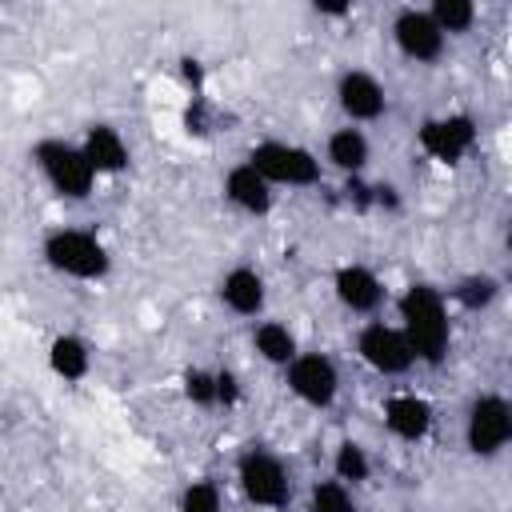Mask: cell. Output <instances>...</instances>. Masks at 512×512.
<instances>
[{
    "label": "cell",
    "instance_id": "7a4b0ae2",
    "mask_svg": "<svg viewBox=\"0 0 512 512\" xmlns=\"http://www.w3.org/2000/svg\"><path fill=\"white\" fill-rule=\"evenodd\" d=\"M40 256H44V264H48L56 276L80 280V284H96V280H104V276L112 272V252H108V244H104L96 232H88V228H68V224H60V228L44 232Z\"/></svg>",
    "mask_w": 512,
    "mask_h": 512
},
{
    "label": "cell",
    "instance_id": "6da1fadb",
    "mask_svg": "<svg viewBox=\"0 0 512 512\" xmlns=\"http://www.w3.org/2000/svg\"><path fill=\"white\" fill-rule=\"evenodd\" d=\"M396 316H400V332L416 356V364L440 368L452 352V316H448V296L428 284V280H412L400 296H396Z\"/></svg>",
    "mask_w": 512,
    "mask_h": 512
},
{
    "label": "cell",
    "instance_id": "d6986e66",
    "mask_svg": "<svg viewBox=\"0 0 512 512\" xmlns=\"http://www.w3.org/2000/svg\"><path fill=\"white\" fill-rule=\"evenodd\" d=\"M252 352H256L264 364L284 368V364L300 352V344H296V332H292L284 320H256V324H252Z\"/></svg>",
    "mask_w": 512,
    "mask_h": 512
},
{
    "label": "cell",
    "instance_id": "7402d4cb",
    "mask_svg": "<svg viewBox=\"0 0 512 512\" xmlns=\"http://www.w3.org/2000/svg\"><path fill=\"white\" fill-rule=\"evenodd\" d=\"M428 16L444 32V40L448 36H468L472 24H476V4L472 0H432L428 4Z\"/></svg>",
    "mask_w": 512,
    "mask_h": 512
},
{
    "label": "cell",
    "instance_id": "9c48e42d",
    "mask_svg": "<svg viewBox=\"0 0 512 512\" xmlns=\"http://www.w3.org/2000/svg\"><path fill=\"white\" fill-rule=\"evenodd\" d=\"M356 356L376 376H408L416 368V356H412L404 332L396 324H384V320H368L356 332Z\"/></svg>",
    "mask_w": 512,
    "mask_h": 512
},
{
    "label": "cell",
    "instance_id": "7c38bea8",
    "mask_svg": "<svg viewBox=\"0 0 512 512\" xmlns=\"http://www.w3.org/2000/svg\"><path fill=\"white\" fill-rule=\"evenodd\" d=\"M336 104L348 116V124H376L388 112V92L368 68H344L336 76Z\"/></svg>",
    "mask_w": 512,
    "mask_h": 512
},
{
    "label": "cell",
    "instance_id": "d4e9b609",
    "mask_svg": "<svg viewBox=\"0 0 512 512\" xmlns=\"http://www.w3.org/2000/svg\"><path fill=\"white\" fill-rule=\"evenodd\" d=\"M180 392L196 408H216V368H184Z\"/></svg>",
    "mask_w": 512,
    "mask_h": 512
},
{
    "label": "cell",
    "instance_id": "52a82bcc",
    "mask_svg": "<svg viewBox=\"0 0 512 512\" xmlns=\"http://www.w3.org/2000/svg\"><path fill=\"white\" fill-rule=\"evenodd\" d=\"M480 140V124L472 112H440V116H428L420 128H416V148L432 160V164H460Z\"/></svg>",
    "mask_w": 512,
    "mask_h": 512
},
{
    "label": "cell",
    "instance_id": "603a6c76",
    "mask_svg": "<svg viewBox=\"0 0 512 512\" xmlns=\"http://www.w3.org/2000/svg\"><path fill=\"white\" fill-rule=\"evenodd\" d=\"M308 512H360V500L348 484L328 476V480H316L308 488Z\"/></svg>",
    "mask_w": 512,
    "mask_h": 512
},
{
    "label": "cell",
    "instance_id": "ffe728a7",
    "mask_svg": "<svg viewBox=\"0 0 512 512\" xmlns=\"http://www.w3.org/2000/svg\"><path fill=\"white\" fill-rule=\"evenodd\" d=\"M448 296H452L456 308H464V312H488V308L500 300V280H496L492 272H464V276L448 288Z\"/></svg>",
    "mask_w": 512,
    "mask_h": 512
},
{
    "label": "cell",
    "instance_id": "30bf717a",
    "mask_svg": "<svg viewBox=\"0 0 512 512\" xmlns=\"http://www.w3.org/2000/svg\"><path fill=\"white\" fill-rule=\"evenodd\" d=\"M392 44H396V52H400L404 60H412V64H436V60L444 56V48H448V40H444V32L432 24L428 8H412V4L392 16Z\"/></svg>",
    "mask_w": 512,
    "mask_h": 512
},
{
    "label": "cell",
    "instance_id": "8992f818",
    "mask_svg": "<svg viewBox=\"0 0 512 512\" xmlns=\"http://www.w3.org/2000/svg\"><path fill=\"white\" fill-rule=\"evenodd\" d=\"M464 444L472 456L492 460L512 444V404L500 392H480L464 412Z\"/></svg>",
    "mask_w": 512,
    "mask_h": 512
},
{
    "label": "cell",
    "instance_id": "2e32d148",
    "mask_svg": "<svg viewBox=\"0 0 512 512\" xmlns=\"http://www.w3.org/2000/svg\"><path fill=\"white\" fill-rule=\"evenodd\" d=\"M220 192H224V200H228L236 212H244V216H268V212L276 208V192H272V184H268L256 168H248L244 160L232 164V168L224 172Z\"/></svg>",
    "mask_w": 512,
    "mask_h": 512
},
{
    "label": "cell",
    "instance_id": "e0dca14e",
    "mask_svg": "<svg viewBox=\"0 0 512 512\" xmlns=\"http://www.w3.org/2000/svg\"><path fill=\"white\" fill-rule=\"evenodd\" d=\"M368 160H372V144H368L364 128L344 124V128L328 132V140H324V164H328V168H336V172H344L348 180H356V176H364Z\"/></svg>",
    "mask_w": 512,
    "mask_h": 512
},
{
    "label": "cell",
    "instance_id": "83f0119b",
    "mask_svg": "<svg viewBox=\"0 0 512 512\" xmlns=\"http://www.w3.org/2000/svg\"><path fill=\"white\" fill-rule=\"evenodd\" d=\"M312 12H316V16H332V20H340V16H352V4H348V0H344V4H316Z\"/></svg>",
    "mask_w": 512,
    "mask_h": 512
},
{
    "label": "cell",
    "instance_id": "484cf974",
    "mask_svg": "<svg viewBox=\"0 0 512 512\" xmlns=\"http://www.w3.org/2000/svg\"><path fill=\"white\" fill-rule=\"evenodd\" d=\"M244 400V384L232 368H216V408H236Z\"/></svg>",
    "mask_w": 512,
    "mask_h": 512
},
{
    "label": "cell",
    "instance_id": "5bb4252c",
    "mask_svg": "<svg viewBox=\"0 0 512 512\" xmlns=\"http://www.w3.org/2000/svg\"><path fill=\"white\" fill-rule=\"evenodd\" d=\"M216 296H220V304H224L232 316L256 320V316L264 312V304H268V284H264V276H260L252 264H232V268L220 276Z\"/></svg>",
    "mask_w": 512,
    "mask_h": 512
},
{
    "label": "cell",
    "instance_id": "3957f363",
    "mask_svg": "<svg viewBox=\"0 0 512 512\" xmlns=\"http://www.w3.org/2000/svg\"><path fill=\"white\" fill-rule=\"evenodd\" d=\"M236 484L252 508L284 512L292 504V472L288 464L260 440H248L236 452Z\"/></svg>",
    "mask_w": 512,
    "mask_h": 512
},
{
    "label": "cell",
    "instance_id": "5b68a950",
    "mask_svg": "<svg viewBox=\"0 0 512 512\" xmlns=\"http://www.w3.org/2000/svg\"><path fill=\"white\" fill-rule=\"evenodd\" d=\"M32 164L44 176V184L60 196V200H88L96 192V172L88 168L80 144L64 140V136H44L32 144Z\"/></svg>",
    "mask_w": 512,
    "mask_h": 512
},
{
    "label": "cell",
    "instance_id": "9a60e30c",
    "mask_svg": "<svg viewBox=\"0 0 512 512\" xmlns=\"http://www.w3.org/2000/svg\"><path fill=\"white\" fill-rule=\"evenodd\" d=\"M80 152H84L88 168L96 172V180H100V176H120V172H128V164H132L128 140L120 136V128H112V124H104V120L84 128Z\"/></svg>",
    "mask_w": 512,
    "mask_h": 512
},
{
    "label": "cell",
    "instance_id": "4316f807",
    "mask_svg": "<svg viewBox=\"0 0 512 512\" xmlns=\"http://www.w3.org/2000/svg\"><path fill=\"white\" fill-rule=\"evenodd\" d=\"M180 80L192 88V96H200V88H204V68H200V60L184 56V60H180Z\"/></svg>",
    "mask_w": 512,
    "mask_h": 512
},
{
    "label": "cell",
    "instance_id": "277c9868",
    "mask_svg": "<svg viewBox=\"0 0 512 512\" xmlns=\"http://www.w3.org/2000/svg\"><path fill=\"white\" fill-rule=\"evenodd\" d=\"M272 188H316L324 180V160L296 140H256L244 156Z\"/></svg>",
    "mask_w": 512,
    "mask_h": 512
},
{
    "label": "cell",
    "instance_id": "ac0fdd59",
    "mask_svg": "<svg viewBox=\"0 0 512 512\" xmlns=\"http://www.w3.org/2000/svg\"><path fill=\"white\" fill-rule=\"evenodd\" d=\"M48 372L64 384H80L92 372V344L80 332H60L48 340Z\"/></svg>",
    "mask_w": 512,
    "mask_h": 512
},
{
    "label": "cell",
    "instance_id": "4fadbf2b",
    "mask_svg": "<svg viewBox=\"0 0 512 512\" xmlns=\"http://www.w3.org/2000/svg\"><path fill=\"white\" fill-rule=\"evenodd\" d=\"M332 296L352 316H376L384 308V300H388V288L376 276V268H368V264H340L332 272Z\"/></svg>",
    "mask_w": 512,
    "mask_h": 512
},
{
    "label": "cell",
    "instance_id": "cb8c5ba5",
    "mask_svg": "<svg viewBox=\"0 0 512 512\" xmlns=\"http://www.w3.org/2000/svg\"><path fill=\"white\" fill-rule=\"evenodd\" d=\"M176 512H224V492L216 480L200 476V480H188L176 496Z\"/></svg>",
    "mask_w": 512,
    "mask_h": 512
},
{
    "label": "cell",
    "instance_id": "ba28073f",
    "mask_svg": "<svg viewBox=\"0 0 512 512\" xmlns=\"http://www.w3.org/2000/svg\"><path fill=\"white\" fill-rule=\"evenodd\" d=\"M284 384L300 404L320 412V408H332L340 396V368L328 352H296L284 364Z\"/></svg>",
    "mask_w": 512,
    "mask_h": 512
},
{
    "label": "cell",
    "instance_id": "8fae6325",
    "mask_svg": "<svg viewBox=\"0 0 512 512\" xmlns=\"http://www.w3.org/2000/svg\"><path fill=\"white\" fill-rule=\"evenodd\" d=\"M380 420H384V432L400 444H424L436 428V408L428 396L420 392H392L380 400Z\"/></svg>",
    "mask_w": 512,
    "mask_h": 512
},
{
    "label": "cell",
    "instance_id": "44dd1931",
    "mask_svg": "<svg viewBox=\"0 0 512 512\" xmlns=\"http://www.w3.org/2000/svg\"><path fill=\"white\" fill-rule=\"evenodd\" d=\"M332 476L348 488H360L372 480V456L360 440H340L336 452H332Z\"/></svg>",
    "mask_w": 512,
    "mask_h": 512
}]
</instances>
